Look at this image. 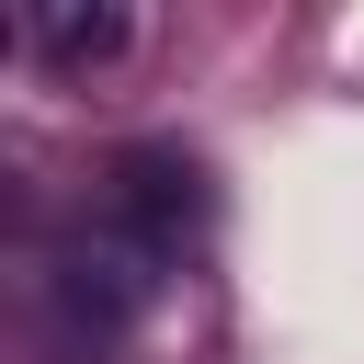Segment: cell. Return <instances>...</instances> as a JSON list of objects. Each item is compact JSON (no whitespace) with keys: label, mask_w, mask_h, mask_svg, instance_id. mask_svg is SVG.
<instances>
[{"label":"cell","mask_w":364,"mask_h":364,"mask_svg":"<svg viewBox=\"0 0 364 364\" xmlns=\"http://www.w3.org/2000/svg\"><path fill=\"white\" fill-rule=\"evenodd\" d=\"M23 46L57 57V68H91V57L125 46V11H23Z\"/></svg>","instance_id":"cell-3"},{"label":"cell","mask_w":364,"mask_h":364,"mask_svg":"<svg viewBox=\"0 0 364 364\" xmlns=\"http://www.w3.org/2000/svg\"><path fill=\"white\" fill-rule=\"evenodd\" d=\"M102 205H114V228H125L148 262H171V250L216 216V182H205V159H193V148L148 136V148H125V159H114V193H102Z\"/></svg>","instance_id":"cell-1"},{"label":"cell","mask_w":364,"mask_h":364,"mask_svg":"<svg viewBox=\"0 0 364 364\" xmlns=\"http://www.w3.org/2000/svg\"><path fill=\"white\" fill-rule=\"evenodd\" d=\"M46 296H57V318H68V330H91V341H102V330H125V318L159 296V262H148L125 228H102V239H68V250L46 262Z\"/></svg>","instance_id":"cell-2"}]
</instances>
